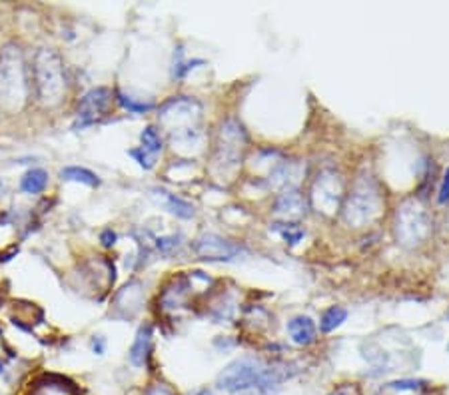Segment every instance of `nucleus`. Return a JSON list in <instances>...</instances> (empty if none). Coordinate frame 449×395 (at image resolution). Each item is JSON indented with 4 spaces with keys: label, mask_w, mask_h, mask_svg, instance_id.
<instances>
[{
    "label": "nucleus",
    "mask_w": 449,
    "mask_h": 395,
    "mask_svg": "<svg viewBox=\"0 0 449 395\" xmlns=\"http://www.w3.org/2000/svg\"><path fill=\"white\" fill-rule=\"evenodd\" d=\"M348 320V310L341 305H332L323 312L321 320H319V330L323 334H332L336 332L339 325H343V321Z\"/></svg>",
    "instance_id": "obj_17"
},
{
    "label": "nucleus",
    "mask_w": 449,
    "mask_h": 395,
    "mask_svg": "<svg viewBox=\"0 0 449 395\" xmlns=\"http://www.w3.org/2000/svg\"><path fill=\"white\" fill-rule=\"evenodd\" d=\"M128 154H130L132 158L138 162V166H140V168L150 170L152 166H154V156H150L148 152L142 150V148H134V150H130Z\"/></svg>",
    "instance_id": "obj_23"
},
{
    "label": "nucleus",
    "mask_w": 449,
    "mask_h": 395,
    "mask_svg": "<svg viewBox=\"0 0 449 395\" xmlns=\"http://www.w3.org/2000/svg\"><path fill=\"white\" fill-rule=\"evenodd\" d=\"M144 395H174L172 394V389L166 387V385H162V383H156V385H152L148 392Z\"/></svg>",
    "instance_id": "obj_29"
},
{
    "label": "nucleus",
    "mask_w": 449,
    "mask_h": 395,
    "mask_svg": "<svg viewBox=\"0 0 449 395\" xmlns=\"http://www.w3.org/2000/svg\"><path fill=\"white\" fill-rule=\"evenodd\" d=\"M343 198H346V190H343L341 174L332 168L321 170L316 176V180L312 184V192H310L312 207L318 214L334 216L337 210H341Z\"/></svg>",
    "instance_id": "obj_7"
},
{
    "label": "nucleus",
    "mask_w": 449,
    "mask_h": 395,
    "mask_svg": "<svg viewBox=\"0 0 449 395\" xmlns=\"http://www.w3.org/2000/svg\"><path fill=\"white\" fill-rule=\"evenodd\" d=\"M28 395H78V389L66 377L44 374L30 383Z\"/></svg>",
    "instance_id": "obj_11"
},
{
    "label": "nucleus",
    "mask_w": 449,
    "mask_h": 395,
    "mask_svg": "<svg viewBox=\"0 0 449 395\" xmlns=\"http://www.w3.org/2000/svg\"><path fill=\"white\" fill-rule=\"evenodd\" d=\"M341 216L350 227H366L381 216L383 198L375 178L363 174L354 184V188L343 198Z\"/></svg>",
    "instance_id": "obj_5"
},
{
    "label": "nucleus",
    "mask_w": 449,
    "mask_h": 395,
    "mask_svg": "<svg viewBox=\"0 0 449 395\" xmlns=\"http://www.w3.org/2000/svg\"><path fill=\"white\" fill-rule=\"evenodd\" d=\"M431 222L428 212L419 206L415 198L406 200L397 207L395 214V240L403 247H415L423 244V240L430 236Z\"/></svg>",
    "instance_id": "obj_6"
},
{
    "label": "nucleus",
    "mask_w": 449,
    "mask_h": 395,
    "mask_svg": "<svg viewBox=\"0 0 449 395\" xmlns=\"http://www.w3.org/2000/svg\"><path fill=\"white\" fill-rule=\"evenodd\" d=\"M423 381H415V379H401V381H393L390 383L392 389H397V392H417L421 389Z\"/></svg>",
    "instance_id": "obj_24"
},
{
    "label": "nucleus",
    "mask_w": 449,
    "mask_h": 395,
    "mask_svg": "<svg viewBox=\"0 0 449 395\" xmlns=\"http://www.w3.org/2000/svg\"><path fill=\"white\" fill-rule=\"evenodd\" d=\"M90 345H92V352L96 354V356H102L104 350H106V339L102 338V336H94Z\"/></svg>",
    "instance_id": "obj_28"
},
{
    "label": "nucleus",
    "mask_w": 449,
    "mask_h": 395,
    "mask_svg": "<svg viewBox=\"0 0 449 395\" xmlns=\"http://www.w3.org/2000/svg\"><path fill=\"white\" fill-rule=\"evenodd\" d=\"M292 376L288 365H266L260 359L240 358L228 363L218 376V387L230 394H242L248 389L270 392Z\"/></svg>",
    "instance_id": "obj_1"
},
{
    "label": "nucleus",
    "mask_w": 449,
    "mask_h": 395,
    "mask_svg": "<svg viewBox=\"0 0 449 395\" xmlns=\"http://www.w3.org/2000/svg\"><path fill=\"white\" fill-rule=\"evenodd\" d=\"M288 334L298 345H312L318 339V327L310 316H296L288 321Z\"/></svg>",
    "instance_id": "obj_13"
},
{
    "label": "nucleus",
    "mask_w": 449,
    "mask_h": 395,
    "mask_svg": "<svg viewBox=\"0 0 449 395\" xmlns=\"http://www.w3.org/2000/svg\"><path fill=\"white\" fill-rule=\"evenodd\" d=\"M332 395H346V394H343V392H336V394H332Z\"/></svg>",
    "instance_id": "obj_30"
},
{
    "label": "nucleus",
    "mask_w": 449,
    "mask_h": 395,
    "mask_svg": "<svg viewBox=\"0 0 449 395\" xmlns=\"http://www.w3.org/2000/svg\"><path fill=\"white\" fill-rule=\"evenodd\" d=\"M278 232H280V236L288 242L290 245H296L303 238V230H299L298 224H276Z\"/></svg>",
    "instance_id": "obj_22"
},
{
    "label": "nucleus",
    "mask_w": 449,
    "mask_h": 395,
    "mask_svg": "<svg viewBox=\"0 0 449 395\" xmlns=\"http://www.w3.org/2000/svg\"><path fill=\"white\" fill-rule=\"evenodd\" d=\"M46 186H48V172L42 168L28 170L20 180V188L26 194H40Z\"/></svg>",
    "instance_id": "obj_15"
},
{
    "label": "nucleus",
    "mask_w": 449,
    "mask_h": 395,
    "mask_svg": "<svg viewBox=\"0 0 449 395\" xmlns=\"http://www.w3.org/2000/svg\"><path fill=\"white\" fill-rule=\"evenodd\" d=\"M112 90L106 86H98L88 90L86 94L82 96L78 110H76V126L84 128L90 126L94 122H98L102 116H106V112L112 106Z\"/></svg>",
    "instance_id": "obj_9"
},
{
    "label": "nucleus",
    "mask_w": 449,
    "mask_h": 395,
    "mask_svg": "<svg viewBox=\"0 0 449 395\" xmlns=\"http://www.w3.org/2000/svg\"><path fill=\"white\" fill-rule=\"evenodd\" d=\"M116 98H118V104H120L124 110H128L130 114H144L154 108L152 102H138V100H134L132 96L122 94V92H118Z\"/></svg>",
    "instance_id": "obj_21"
},
{
    "label": "nucleus",
    "mask_w": 449,
    "mask_h": 395,
    "mask_svg": "<svg viewBox=\"0 0 449 395\" xmlns=\"http://www.w3.org/2000/svg\"><path fill=\"white\" fill-rule=\"evenodd\" d=\"M186 298V285H182V282L174 283V287H168L166 292H164V296H162V303H164V307H168V310H174V307H178L182 301Z\"/></svg>",
    "instance_id": "obj_20"
},
{
    "label": "nucleus",
    "mask_w": 449,
    "mask_h": 395,
    "mask_svg": "<svg viewBox=\"0 0 449 395\" xmlns=\"http://www.w3.org/2000/svg\"><path fill=\"white\" fill-rule=\"evenodd\" d=\"M303 207H306V202H303V196L299 194V190L294 188V186H288L276 198L274 214H278V216L286 218V220H298L306 212Z\"/></svg>",
    "instance_id": "obj_12"
},
{
    "label": "nucleus",
    "mask_w": 449,
    "mask_h": 395,
    "mask_svg": "<svg viewBox=\"0 0 449 395\" xmlns=\"http://www.w3.org/2000/svg\"><path fill=\"white\" fill-rule=\"evenodd\" d=\"M448 318H449V314H448Z\"/></svg>",
    "instance_id": "obj_32"
},
{
    "label": "nucleus",
    "mask_w": 449,
    "mask_h": 395,
    "mask_svg": "<svg viewBox=\"0 0 449 395\" xmlns=\"http://www.w3.org/2000/svg\"><path fill=\"white\" fill-rule=\"evenodd\" d=\"M156 245L160 252H170V247L178 245V238L176 236H168V238H158L156 240Z\"/></svg>",
    "instance_id": "obj_26"
},
{
    "label": "nucleus",
    "mask_w": 449,
    "mask_h": 395,
    "mask_svg": "<svg viewBox=\"0 0 449 395\" xmlns=\"http://www.w3.org/2000/svg\"><path fill=\"white\" fill-rule=\"evenodd\" d=\"M194 252L198 258L210 262H230L240 254V245L232 244L218 234H202L194 242Z\"/></svg>",
    "instance_id": "obj_10"
},
{
    "label": "nucleus",
    "mask_w": 449,
    "mask_h": 395,
    "mask_svg": "<svg viewBox=\"0 0 449 395\" xmlns=\"http://www.w3.org/2000/svg\"><path fill=\"white\" fill-rule=\"evenodd\" d=\"M32 82L38 102L46 108H54L66 94L64 62L54 48H40L32 58Z\"/></svg>",
    "instance_id": "obj_4"
},
{
    "label": "nucleus",
    "mask_w": 449,
    "mask_h": 395,
    "mask_svg": "<svg viewBox=\"0 0 449 395\" xmlns=\"http://www.w3.org/2000/svg\"><path fill=\"white\" fill-rule=\"evenodd\" d=\"M150 352H152V325L144 323L140 325L134 343L130 347V363L134 367H144L146 361H148Z\"/></svg>",
    "instance_id": "obj_14"
},
{
    "label": "nucleus",
    "mask_w": 449,
    "mask_h": 395,
    "mask_svg": "<svg viewBox=\"0 0 449 395\" xmlns=\"http://www.w3.org/2000/svg\"><path fill=\"white\" fill-rule=\"evenodd\" d=\"M140 148L146 150L150 156H158L162 148H164V140H162V134L158 132L156 126H146L142 134H140Z\"/></svg>",
    "instance_id": "obj_18"
},
{
    "label": "nucleus",
    "mask_w": 449,
    "mask_h": 395,
    "mask_svg": "<svg viewBox=\"0 0 449 395\" xmlns=\"http://www.w3.org/2000/svg\"><path fill=\"white\" fill-rule=\"evenodd\" d=\"M437 204L446 206L449 204V166L443 174V180H441V186H439V192H437Z\"/></svg>",
    "instance_id": "obj_25"
},
{
    "label": "nucleus",
    "mask_w": 449,
    "mask_h": 395,
    "mask_svg": "<svg viewBox=\"0 0 449 395\" xmlns=\"http://www.w3.org/2000/svg\"><path fill=\"white\" fill-rule=\"evenodd\" d=\"M0 374H2V363H0Z\"/></svg>",
    "instance_id": "obj_31"
},
{
    "label": "nucleus",
    "mask_w": 449,
    "mask_h": 395,
    "mask_svg": "<svg viewBox=\"0 0 449 395\" xmlns=\"http://www.w3.org/2000/svg\"><path fill=\"white\" fill-rule=\"evenodd\" d=\"M116 240H118V236H116V232H112L110 227L100 234V242H102L104 247H112V245L116 244Z\"/></svg>",
    "instance_id": "obj_27"
},
{
    "label": "nucleus",
    "mask_w": 449,
    "mask_h": 395,
    "mask_svg": "<svg viewBox=\"0 0 449 395\" xmlns=\"http://www.w3.org/2000/svg\"><path fill=\"white\" fill-rule=\"evenodd\" d=\"M30 90L28 66L24 52L17 44H4L0 50V108L19 112L26 104Z\"/></svg>",
    "instance_id": "obj_3"
},
{
    "label": "nucleus",
    "mask_w": 449,
    "mask_h": 395,
    "mask_svg": "<svg viewBox=\"0 0 449 395\" xmlns=\"http://www.w3.org/2000/svg\"><path fill=\"white\" fill-rule=\"evenodd\" d=\"M160 126L168 134L174 148H186V146H198L200 142V124H202V106L198 100L178 96L168 100L160 108Z\"/></svg>",
    "instance_id": "obj_2"
},
{
    "label": "nucleus",
    "mask_w": 449,
    "mask_h": 395,
    "mask_svg": "<svg viewBox=\"0 0 449 395\" xmlns=\"http://www.w3.org/2000/svg\"><path fill=\"white\" fill-rule=\"evenodd\" d=\"M60 178H62V180H68V182H78V184L90 186V188L100 186V178L94 174L92 170L80 168V166H68V168H62L60 170Z\"/></svg>",
    "instance_id": "obj_16"
},
{
    "label": "nucleus",
    "mask_w": 449,
    "mask_h": 395,
    "mask_svg": "<svg viewBox=\"0 0 449 395\" xmlns=\"http://www.w3.org/2000/svg\"><path fill=\"white\" fill-rule=\"evenodd\" d=\"M166 207H168L170 214H174L176 218H182V220H190L196 214V210H194V206L190 202H186L180 196H174V194L166 196Z\"/></svg>",
    "instance_id": "obj_19"
},
{
    "label": "nucleus",
    "mask_w": 449,
    "mask_h": 395,
    "mask_svg": "<svg viewBox=\"0 0 449 395\" xmlns=\"http://www.w3.org/2000/svg\"><path fill=\"white\" fill-rule=\"evenodd\" d=\"M246 146H248V134L243 130L242 124L234 118L226 120L218 132L216 162L226 168H234V166L242 164Z\"/></svg>",
    "instance_id": "obj_8"
}]
</instances>
